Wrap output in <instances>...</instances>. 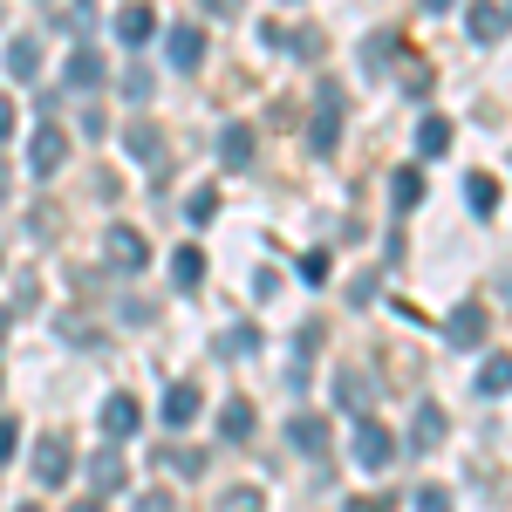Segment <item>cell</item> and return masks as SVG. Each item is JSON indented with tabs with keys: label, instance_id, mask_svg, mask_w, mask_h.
Wrapping results in <instances>:
<instances>
[{
	"label": "cell",
	"instance_id": "cell-20",
	"mask_svg": "<svg viewBox=\"0 0 512 512\" xmlns=\"http://www.w3.org/2000/svg\"><path fill=\"white\" fill-rule=\"evenodd\" d=\"M451 137H458L451 117H424V123H417V151H424V158H444V151H451Z\"/></svg>",
	"mask_w": 512,
	"mask_h": 512
},
{
	"label": "cell",
	"instance_id": "cell-16",
	"mask_svg": "<svg viewBox=\"0 0 512 512\" xmlns=\"http://www.w3.org/2000/svg\"><path fill=\"white\" fill-rule=\"evenodd\" d=\"M103 76H110V69H103V55L82 41L76 55H69V89H103Z\"/></svg>",
	"mask_w": 512,
	"mask_h": 512
},
{
	"label": "cell",
	"instance_id": "cell-41",
	"mask_svg": "<svg viewBox=\"0 0 512 512\" xmlns=\"http://www.w3.org/2000/svg\"><path fill=\"white\" fill-rule=\"evenodd\" d=\"M451 7H458V0H424V14H451Z\"/></svg>",
	"mask_w": 512,
	"mask_h": 512
},
{
	"label": "cell",
	"instance_id": "cell-33",
	"mask_svg": "<svg viewBox=\"0 0 512 512\" xmlns=\"http://www.w3.org/2000/svg\"><path fill=\"white\" fill-rule=\"evenodd\" d=\"M417 512H451V492H437V485H424V492H417Z\"/></svg>",
	"mask_w": 512,
	"mask_h": 512
},
{
	"label": "cell",
	"instance_id": "cell-2",
	"mask_svg": "<svg viewBox=\"0 0 512 512\" xmlns=\"http://www.w3.org/2000/svg\"><path fill=\"white\" fill-rule=\"evenodd\" d=\"M69 465H76V444H69L62 431H48L35 444V478H41V485H62V478H69Z\"/></svg>",
	"mask_w": 512,
	"mask_h": 512
},
{
	"label": "cell",
	"instance_id": "cell-30",
	"mask_svg": "<svg viewBox=\"0 0 512 512\" xmlns=\"http://www.w3.org/2000/svg\"><path fill=\"white\" fill-rule=\"evenodd\" d=\"M185 219H192V226H212V219H219V192H212V185H205V192H192Z\"/></svg>",
	"mask_w": 512,
	"mask_h": 512
},
{
	"label": "cell",
	"instance_id": "cell-32",
	"mask_svg": "<svg viewBox=\"0 0 512 512\" xmlns=\"http://www.w3.org/2000/svg\"><path fill=\"white\" fill-rule=\"evenodd\" d=\"M301 280L321 287V280H328V253H308V260H301Z\"/></svg>",
	"mask_w": 512,
	"mask_h": 512
},
{
	"label": "cell",
	"instance_id": "cell-10",
	"mask_svg": "<svg viewBox=\"0 0 512 512\" xmlns=\"http://www.w3.org/2000/svg\"><path fill=\"white\" fill-rule=\"evenodd\" d=\"M123 144H130V158H137V164H164V130L151 117L130 123V130H123Z\"/></svg>",
	"mask_w": 512,
	"mask_h": 512
},
{
	"label": "cell",
	"instance_id": "cell-1",
	"mask_svg": "<svg viewBox=\"0 0 512 512\" xmlns=\"http://www.w3.org/2000/svg\"><path fill=\"white\" fill-rule=\"evenodd\" d=\"M103 253H110V267H117V274H144V267H151V246H144L137 226H110Z\"/></svg>",
	"mask_w": 512,
	"mask_h": 512
},
{
	"label": "cell",
	"instance_id": "cell-3",
	"mask_svg": "<svg viewBox=\"0 0 512 512\" xmlns=\"http://www.w3.org/2000/svg\"><path fill=\"white\" fill-rule=\"evenodd\" d=\"M390 458H396V437L362 417V424H355V465H362V472H383Z\"/></svg>",
	"mask_w": 512,
	"mask_h": 512
},
{
	"label": "cell",
	"instance_id": "cell-6",
	"mask_svg": "<svg viewBox=\"0 0 512 512\" xmlns=\"http://www.w3.org/2000/svg\"><path fill=\"white\" fill-rule=\"evenodd\" d=\"M164 55H171V69H185V76H192L198 62H205V28H192V21H185V28H171V35H164Z\"/></svg>",
	"mask_w": 512,
	"mask_h": 512
},
{
	"label": "cell",
	"instance_id": "cell-43",
	"mask_svg": "<svg viewBox=\"0 0 512 512\" xmlns=\"http://www.w3.org/2000/svg\"><path fill=\"white\" fill-rule=\"evenodd\" d=\"M0 335H7V315H0Z\"/></svg>",
	"mask_w": 512,
	"mask_h": 512
},
{
	"label": "cell",
	"instance_id": "cell-14",
	"mask_svg": "<svg viewBox=\"0 0 512 512\" xmlns=\"http://www.w3.org/2000/svg\"><path fill=\"white\" fill-rule=\"evenodd\" d=\"M219 164H226V171H246V164H253V130H246V123H226V130H219Z\"/></svg>",
	"mask_w": 512,
	"mask_h": 512
},
{
	"label": "cell",
	"instance_id": "cell-28",
	"mask_svg": "<svg viewBox=\"0 0 512 512\" xmlns=\"http://www.w3.org/2000/svg\"><path fill=\"white\" fill-rule=\"evenodd\" d=\"M158 465H171V472L198 478V472H205V451H192V444H171V451H158Z\"/></svg>",
	"mask_w": 512,
	"mask_h": 512
},
{
	"label": "cell",
	"instance_id": "cell-19",
	"mask_svg": "<svg viewBox=\"0 0 512 512\" xmlns=\"http://www.w3.org/2000/svg\"><path fill=\"white\" fill-rule=\"evenodd\" d=\"M219 437H226V444H246V437H253V403H246V396H233V403L219 410Z\"/></svg>",
	"mask_w": 512,
	"mask_h": 512
},
{
	"label": "cell",
	"instance_id": "cell-25",
	"mask_svg": "<svg viewBox=\"0 0 512 512\" xmlns=\"http://www.w3.org/2000/svg\"><path fill=\"white\" fill-rule=\"evenodd\" d=\"M253 349H260V328L253 321H239V328L219 335V362H239V355H253Z\"/></svg>",
	"mask_w": 512,
	"mask_h": 512
},
{
	"label": "cell",
	"instance_id": "cell-35",
	"mask_svg": "<svg viewBox=\"0 0 512 512\" xmlns=\"http://www.w3.org/2000/svg\"><path fill=\"white\" fill-rule=\"evenodd\" d=\"M123 89H130V96L144 103V96H151V69H130V76H123Z\"/></svg>",
	"mask_w": 512,
	"mask_h": 512
},
{
	"label": "cell",
	"instance_id": "cell-4",
	"mask_svg": "<svg viewBox=\"0 0 512 512\" xmlns=\"http://www.w3.org/2000/svg\"><path fill=\"white\" fill-rule=\"evenodd\" d=\"M335 137H342V89L321 82L315 89V151H335Z\"/></svg>",
	"mask_w": 512,
	"mask_h": 512
},
{
	"label": "cell",
	"instance_id": "cell-8",
	"mask_svg": "<svg viewBox=\"0 0 512 512\" xmlns=\"http://www.w3.org/2000/svg\"><path fill=\"white\" fill-rule=\"evenodd\" d=\"M137 417H144V410H137V396H110V403H103V437H117V444H123V437H137V431H144V424H137Z\"/></svg>",
	"mask_w": 512,
	"mask_h": 512
},
{
	"label": "cell",
	"instance_id": "cell-7",
	"mask_svg": "<svg viewBox=\"0 0 512 512\" xmlns=\"http://www.w3.org/2000/svg\"><path fill=\"white\" fill-rule=\"evenodd\" d=\"M465 28H472V41H499L512 28V7H506V0H472Z\"/></svg>",
	"mask_w": 512,
	"mask_h": 512
},
{
	"label": "cell",
	"instance_id": "cell-15",
	"mask_svg": "<svg viewBox=\"0 0 512 512\" xmlns=\"http://www.w3.org/2000/svg\"><path fill=\"white\" fill-rule=\"evenodd\" d=\"M151 35H158V14H151L144 0H137V7H123V14H117V41H130V48H144Z\"/></svg>",
	"mask_w": 512,
	"mask_h": 512
},
{
	"label": "cell",
	"instance_id": "cell-11",
	"mask_svg": "<svg viewBox=\"0 0 512 512\" xmlns=\"http://www.w3.org/2000/svg\"><path fill=\"white\" fill-rule=\"evenodd\" d=\"M62 158H69V137H62L55 123H41V130H35V144H28V164H35L41 178H48V171H55Z\"/></svg>",
	"mask_w": 512,
	"mask_h": 512
},
{
	"label": "cell",
	"instance_id": "cell-27",
	"mask_svg": "<svg viewBox=\"0 0 512 512\" xmlns=\"http://www.w3.org/2000/svg\"><path fill=\"white\" fill-rule=\"evenodd\" d=\"M219 512H267V492L260 485H233V492H219Z\"/></svg>",
	"mask_w": 512,
	"mask_h": 512
},
{
	"label": "cell",
	"instance_id": "cell-18",
	"mask_svg": "<svg viewBox=\"0 0 512 512\" xmlns=\"http://www.w3.org/2000/svg\"><path fill=\"white\" fill-rule=\"evenodd\" d=\"M287 437H294V451L321 458V451H328V417H308V410H301V417L287 424Z\"/></svg>",
	"mask_w": 512,
	"mask_h": 512
},
{
	"label": "cell",
	"instance_id": "cell-39",
	"mask_svg": "<svg viewBox=\"0 0 512 512\" xmlns=\"http://www.w3.org/2000/svg\"><path fill=\"white\" fill-rule=\"evenodd\" d=\"M205 14H219V21H233V14H239V0H205Z\"/></svg>",
	"mask_w": 512,
	"mask_h": 512
},
{
	"label": "cell",
	"instance_id": "cell-13",
	"mask_svg": "<svg viewBox=\"0 0 512 512\" xmlns=\"http://www.w3.org/2000/svg\"><path fill=\"white\" fill-rule=\"evenodd\" d=\"M7 76H14V82H35L41 76V41L35 35H14V41H7Z\"/></svg>",
	"mask_w": 512,
	"mask_h": 512
},
{
	"label": "cell",
	"instance_id": "cell-9",
	"mask_svg": "<svg viewBox=\"0 0 512 512\" xmlns=\"http://www.w3.org/2000/svg\"><path fill=\"white\" fill-rule=\"evenodd\" d=\"M198 403H205L198 383H171V390H164V431H185V424L198 417Z\"/></svg>",
	"mask_w": 512,
	"mask_h": 512
},
{
	"label": "cell",
	"instance_id": "cell-40",
	"mask_svg": "<svg viewBox=\"0 0 512 512\" xmlns=\"http://www.w3.org/2000/svg\"><path fill=\"white\" fill-rule=\"evenodd\" d=\"M69 512H110V506H103V499H76Z\"/></svg>",
	"mask_w": 512,
	"mask_h": 512
},
{
	"label": "cell",
	"instance_id": "cell-17",
	"mask_svg": "<svg viewBox=\"0 0 512 512\" xmlns=\"http://www.w3.org/2000/svg\"><path fill=\"white\" fill-rule=\"evenodd\" d=\"M89 485H96V492H103V499H110V492H123V485H130V472H123V458H117V451H96V458H89Z\"/></svg>",
	"mask_w": 512,
	"mask_h": 512
},
{
	"label": "cell",
	"instance_id": "cell-22",
	"mask_svg": "<svg viewBox=\"0 0 512 512\" xmlns=\"http://www.w3.org/2000/svg\"><path fill=\"white\" fill-rule=\"evenodd\" d=\"M431 444H444V410L424 403V410H417V424H410V451H431Z\"/></svg>",
	"mask_w": 512,
	"mask_h": 512
},
{
	"label": "cell",
	"instance_id": "cell-42",
	"mask_svg": "<svg viewBox=\"0 0 512 512\" xmlns=\"http://www.w3.org/2000/svg\"><path fill=\"white\" fill-rule=\"evenodd\" d=\"M14 192V171H7V158H0V198Z\"/></svg>",
	"mask_w": 512,
	"mask_h": 512
},
{
	"label": "cell",
	"instance_id": "cell-12",
	"mask_svg": "<svg viewBox=\"0 0 512 512\" xmlns=\"http://www.w3.org/2000/svg\"><path fill=\"white\" fill-rule=\"evenodd\" d=\"M369 396H376L369 369H342V376H335V403H342L349 417H362V410H369Z\"/></svg>",
	"mask_w": 512,
	"mask_h": 512
},
{
	"label": "cell",
	"instance_id": "cell-38",
	"mask_svg": "<svg viewBox=\"0 0 512 512\" xmlns=\"http://www.w3.org/2000/svg\"><path fill=\"white\" fill-rule=\"evenodd\" d=\"M390 506H396V499H390V492H383V499H355L349 512H390Z\"/></svg>",
	"mask_w": 512,
	"mask_h": 512
},
{
	"label": "cell",
	"instance_id": "cell-37",
	"mask_svg": "<svg viewBox=\"0 0 512 512\" xmlns=\"http://www.w3.org/2000/svg\"><path fill=\"white\" fill-rule=\"evenodd\" d=\"M14 137V96H0V144Z\"/></svg>",
	"mask_w": 512,
	"mask_h": 512
},
{
	"label": "cell",
	"instance_id": "cell-34",
	"mask_svg": "<svg viewBox=\"0 0 512 512\" xmlns=\"http://www.w3.org/2000/svg\"><path fill=\"white\" fill-rule=\"evenodd\" d=\"M294 55H308V62H315V55H321V28H301V35H294Z\"/></svg>",
	"mask_w": 512,
	"mask_h": 512
},
{
	"label": "cell",
	"instance_id": "cell-31",
	"mask_svg": "<svg viewBox=\"0 0 512 512\" xmlns=\"http://www.w3.org/2000/svg\"><path fill=\"white\" fill-rule=\"evenodd\" d=\"M14 451H21V424H14V417H0V465H7Z\"/></svg>",
	"mask_w": 512,
	"mask_h": 512
},
{
	"label": "cell",
	"instance_id": "cell-23",
	"mask_svg": "<svg viewBox=\"0 0 512 512\" xmlns=\"http://www.w3.org/2000/svg\"><path fill=\"white\" fill-rule=\"evenodd\" d=\"M390 198H396V212H417V205H424V171L403 164V171L390 178Z\"/></svg>",
	"mask_w": 512,
	"mask_h": 512
},
{
	"label": "cell",
	"instance_id": "cell-36",
	"mask_svg": "<svg viewBox=\"0 0 512 512\" xmlns=\"http://www.w3.org/2000/svg\"><path fill=\"white\" fill-rule=\"evenodd\" d=\"M137 512H178V506H171L164 492H144V499H137Z\"/></svg>",
	"mask_w": 512,
	"mask_h": 512
},
{
	"label": "cell",
	"instance_id": "cell-29",
	"mask_svg": "<svg viewBox=\"0 0 512 512\" xmlns=\"http://www.w3.org/2000/svg\"><path fill=\"white\" fill-rule=\"evenodd\" d=\"M62 28H69V35H89V28H96V0H69V7H62Z\"/></svg>",
	"mask_w": 512,
	"mask_h": 512
},
{
	"label": "cell",
	"instance_id": "cell-21",
	"mask_svg": "<svg viewBox=\"0 0 512 512\" xmlns=\"http://www.w3.org/2000/svg\"><path fill=\"white\" fill-rule=\"evenodd\" d=\"M465 198H472L478 219H492V212H499V178H492V171H472V178H465Z\"/></svg>",
	"mask_w": 512,
	"mask_h": 512
},
{
	"label": "cell",
	"instance_id": "cell-44",
	"mask_svg": "<svg viewBox=\"0 0 512 512\" xmlns=\"http://www.w3.org/2000/svg\"><path fill=\"white\" fill-rule=\"evenodd\" d=\"M21 512H41V506H21Z\"/></svg>",
	"mask_w": 512,
	"mask_h": 512
},
{
	"label": "cell",
	"instance_id": "cell-5",
	"mask_svg": "<svg viewBox=\"0 0 512 512\" xmlns=\"http://www.w3.org/2000/svg\"><path fill=\"white\" fill-rule=\"evenodd\" d=\"M485 308H478V301H465V308H451V321H444V342H451V349H478V342H485Z\"/></svg>",
	"mask_w": 512,
	"mask_h": 512
},
{
	"label": "cell",
	"instance_id": "cell-26",
	"mask_svg": "<svg viewBox=\"0 0 512 512\" xmlns=\"http://www.w3.org/2000/svg\"><path fill=\"white\" fill-rule=\"evenodd\" d=\"M171 280L192 294L198 280H205V253H198V246H178V253H171Z\"/></svg>",
	"mask_w": 512,
	"mask_h": 512
},
{
	"label": "cell",
	"instance_id": "cell-24",
	"mask_svg": "<svg viewBox=\"0 0 512 512\" xmlns=\"http://www.w3.org/2000/svg\"><path fill=\"white\" fill-rule=\"evenodd\" d=\"M512 390V355H485L478 369V396H506Z\"/></svg>",
	"mask_w": 512,
	"mask_h": 512
}]
</instances>
